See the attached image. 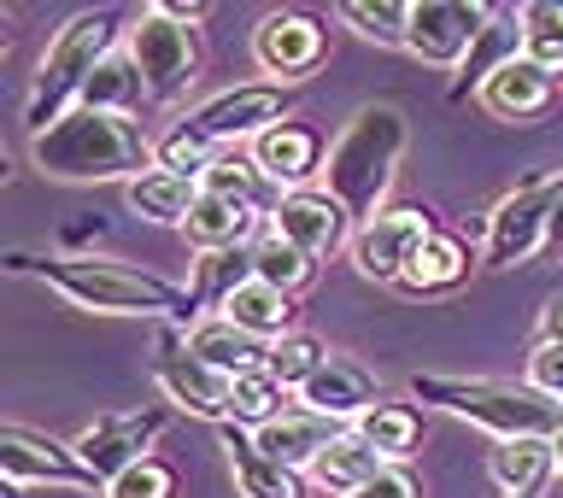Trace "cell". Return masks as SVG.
<instances>
[{
    "mask_svg": "<svg viewBox=\"0 0 563 498\" xmlns=\"http://www.w3.org/2000/svg\"><path fill=\"white\" fill-rule=\"evenodd\" d=\"M12 276H42L47 288H59L70 306L106 311V317H170V323H194L200 299L176 281L135 270L123 258H35V253H7Z\"/></svg>",
    "mask_w": 563,
    "mask_h": 498,
    "instance_id": "6da1fadb",
    "label": "cell"
},
{
    "mask_svg": "<svg viewBox=\"0 0 563 498\" xmlns=\"http://www.w3.org/2000/svg\"><path fill=\"white\" fill-rule=\"evenodd\" d=\"M158 141L135 118L118 112H70L53 130L30 135V165L53 182H135L158 170Z\"/></svg>",
    "mask_w": 563,
    "mask_h": 498,
    "instance_id": "7a4b0ae2",
    "label": "cell"
},
{
    "mask_svg": "<svg viewBox=\"0 0 563 498\" xmlns=\"http://www.w3.org/2000/svg\"><path fill=\"white\" fill-rule=\"evenodd\" d=\"M405 112L399 106H358L352 123L341 130V141L329 147V165H323V193L341 200V211L352 223H369L394 188V170L405 158Z\"/></svg>",
    "mask_w": 563,
    "mask_h": 498,
    "instance_id": "3957f363",
    "label": "cell"
},
{
    "mask_svg": "<svg viewBox=\"0 0 563 498\" xmlns=\"http://www.w3.org/2000/svg\"><path fill=\"white\" fill-rule=\"evenodd\" d=\"M118 35H130L123 30V12L118 7H95V12H77L47 42L42 70H35V88L24 100V123L35 135L53 130L59 118H70L82 106V88L95 82V70L118 53Z\"/></svg>",
    "mask_w": 563,
    "mask_h": 498,
    "instance_id": "277c9868",
    "label": "cell"
},
{
    "mask_svg": "<svg viewBox=\"0 0 563 498\" xmlns=\"http://www.w3.org/2000/svg\"><path fill=\"white\" fill-rule=\"evenodd\" d=\"M417 405H434L446 417H464L499 440H558L563 434V399H545L528 381H470V376H417Z\"/></svg>",
    "mask_w": 563,
    "mask_h": 498,
    "instance_id": "5b68a950",
    "label": "cell"
},
{
    "mask_svg": "<svg viewBox=\"0 0 563 498\" xmlns=\"http://www.w3.org/2000/svg\"><path fill=\"white\" fill-rule=\"evenodd\" d=\"M123 53L141 70V88H147L153 106H176L200 77V42H194L188 24H170L165 12L141 7V18L123 35Z\"/></svg>",
    "mask_w": 563,
    "mask_h": 498,
    "instance_id": "8992f818",
    "label": "cell"
},
{
    "mask_svg": "<svg viewBox=\"0 0 563 498\" xmlns=\"http://www.w3.org/2000/svg\"><path fill=\"white\" fill-rule=\"evenodd\" d=\"M558 206H563V176H545V182H528L517 193H505V200L487 211V241H482L487 270H510V264L534 258L545 246V229H552Z\"/></svg>",
    "mask_w": 563,
    "mask_h": 498,
    "instance_id": "52a82bcc",
    "label": "cell"
},
{
    "mask_svg": "<svg viewBox=\"0 0 563 498\" xmlns=\"http://www.w3.org/2000/svg\"><path fill=\"white\" fill-rule=\"evenodd\" d=\"M294 118V88L282 82H235L223 95L200 100L188 112V123L200 130L211 147H235V141H258L264 130Z\"/></svg>",
    "mask_w": 563,
    "mask_h": 498,
    "instance_id": "ba28073f",
    "label": "cell"
},
{
    "mask_svg": "<svg viewBox=\"0 0 563 498\" xmlns=\"http://www.w3.org/2000/svg\"><path fill=\"white\" fill-rule=\"evenodd\" d=\"M434 235V211L429 206H382L369 223H358L352 235V264H358L364 281H405L411 258L429 246Z\"/></svg>",
    "mask_w": 563,
    "mask_h": 498,
    "instance_id": "9c48e42d",
    "label": "cell"
},
{
    "mask_svg": "<svg viewBox=\"0 0 563 498\" xmlns=\"http://www.w3.org/2000/svg\"><path fill=\"white\" fill-rule=\"evenodd\" d=\"M499 7H482V0H411V24H405V47L417 53L422 65H457L475 53L482 30L493 24Z\"/></svg>",
    "mask_w": 563,
    "mask_h": 498,
    "instance_id": "30bf717a",
    "label": "cell"
},
{
    "mask_svg": "<svg viewBox=\"0 0 563 498\" xmlns=\"http://www.w3.org/2000/svg\"><path fill=\"white\" fill-rule=\"evenodd\" d=\"M253 59H258L264 77L282 82V88L306 82L311 70L329 59V30H323V18H317V12H299V7L271 12V18L253 30Z\"/></svg>",
    "mask_w": 563,
    "mask_h": 498,
    "instance_id": "8fae6325",
    "label": "cell"
},
{
    "mask_svg": "<svg viewBox=\"0 0 563 498\" xmlns=\"http://www.w3.org/2000/svg\"><path fill=\"white\" fill-rule=\"evenodd\" d=\"M170 429L165 405H147V411H123V417H100L95 429L77 440V457L95 475V487H112L123 469H135L141 457H153V440Z\"/></svg>",
    "mask_w": 563,
    "mask_h": 498,
    "instance_id": "7c38bea8",
    "label": "cell"
},
{
    "mask_svg": "<svg viewBox=\"0 0 563 498\" xmlns=\"http://www.w3.org/2000/svg\"><path fill=\"white\" fill-rule=\"evenodd\" d=\"M0 475L24 487H95V475L77 457V446L53 434H35L24 422H7L0 429Z\"/></svg>",
    "mask_w": 563,
    "mask_h": 498,
    "instance_id": "4fadbf2b",
    "label": "cell"
},
{
    "mask_svg": "<svg viewBox=\"0 0 563 498\" xmlns=\"http://www.w3.org/2000/svg\"><path fill=\"white\" fill-rule=\"evenodd\" d=\"M153 381L165 387L170 405H183L188 417H206V422H229V376H218L211 364H200L188 352L183 334L165 329V341H158V358H153Z\"/></svg>",
    "mask_w": 563,
    "mask_h": 498,
    "instance_id": "5bb4252c",
    "label": "cell"
},
{
    "mask_svg": "<svg viewBox=\"0 0 563 498\" xmlns=\"http://www.w3.org/2000/svg\"><path fill=\"white\" fill-rule=\"evenodd\" d=\"M271 235L294 241L299 253H311V258H329V253H341V246H352L358 223H352L341 211V200H329L323 188H299V193H288V200L276 206Z\"/></svg>",
    "mask_w": 563,
    "mask_h": 498,
    "instance_id": "9a60e30c",
    "label": "cell"
},
{
    "mask_svg": "<svg viewBox=\"0 0 563 498\" xmlns=\"http://www.w3.org/2000/svg\"><path fill=\"white\" fill-rule=\"evenodd\" d=\"M253 158H258V170L271 176L276 188L299 193L311 176H323L329 147H323V135H317L306 118H288V123H276V130H264L253 141Z\"/></svg>",
    "mask_w": 563,
    "mask_h": 498,
    "instance_id": "2e32d148",
    "label": "cell"
},
{
    "mask_svg": "<svg viewBox=\"0 0 563 498\" xmlns=\"http://www.w3.org/2000/svg\"><path fill=\"white\" fill-rule=\"evenodd\" d=\"M299 405H311V411L329 417V422H358L364 411L382 405V381L369 376L358 358H341V352H334V358L299 387Z\"/></svg>",
    "mask_w": 563,
    "mask_h": 498,
    "instance_id": "e0dca14e",
    "label": "cell"
},
{
    "mask_svg": "<svg viewBox=\"0 0 563 498\" xmlns=\"http://www.w3.org/2000/svg\"><path fill=\"white\" fill-rule=\"evenodd\" d=\"M475 100H482L499 123H534L558 106V77L534 59H510Z\"/></svg>",
    "mask_w": 563,
    "mask_h": 498,
    "instance_id": "ac0fdd59",
    "label": "cell"
},
{
    "mask_svg": "<svg viewBox=\"0 0 563 498\" xmlns=\"http://www.w3.org/2000/svg\"><path fill=\"white\" fill-rule=\"evenodd\" d=\"M223 434V457H229V475H235L241 498H306L294 469H282L271 452L258 446L253 429H235V422H218Z\"/></svg>",
    "mask_w": 563,
    "mask_h": 498,
    "instance_id": "d6986e66",
    "label": "cell"
},
{
    "mask_svg": "<svg viewBox=\"0 0 563 498\" xmlns=\"http://www.w3.org/2000/svg\"><path fill=\"white\" fill-rule=\"evenodd\" d=\"M341 434H346L341 422L317 417L311 405H288V411H282V417L271 422V429H258V446L271 452L282 469H294V475H299V469H311L317 457H323Z\"/></svg>",
    "mask_w": 563,
    "mask_h": 498,
    "instance_id": "ffe728a7",
    "label": "cell"
},
{
    "mask_svg": "<svg viewBox=\"0 0 563 498\" xmlns=\"http://www.w3.org/2000/svg\"><path fill=\"white\" fill-rule=\"evenodd\" d=\"M475 270V253H470V241L464 235H452V229H434L429 246L411 258V270H405L399 281V294H411V299H440V294H457L470 281Z\"/></svg>",
    "mask_w": 563,
    "mask_h": 498,
    "instance_id": "44dd1931",
    "label": "cell"
},
{
    "mask_svg": "<svg viewBox=\"0 0 563 498\" xmlns=\"http://www.w3.org/2000/svg\"><path fill=\"white\" fill-rule=\"evenodd\" d=\"M510 59H522V7H499V12H493V24L482 30V42H475V53L464 59V70H457L452 100L482 95V88L499 77Z\"/></svg>",
    "mask_w": 563,
    "mask_h": 498,
    "instance_id": "7402d4cb",
    "label": "cell"
},
{
    "mask_svg": "<svg viewBox=\"0 0 563 498\" xmlns=\"http://www.w3.org/2000/svg\"><path fill=\"white\" fill-rule=\"evenodd\" d=\"M188 352H194L200 364H211L218 376H229V381H235V376H253V369L271 364V346L253 341L246 329H235L229 317H206V323H194V329H188Z\"/></svg>",
    "mask_w": 563,
    "mask_h": 498,
    "instance_id": "603a6c76",
    "label": "cell"
},
{
    "mask_svg": "<svg viewBox=\"0 0 563 498\" xmlns=\"http://www.w3.org/2000/svg\"><path fill=\"white\" fill-rule=\"evenodd\" d=\"M206 193H218V200H229V206H241V211H253V218H264L271 223L276 218V206L288 200V188H276L271 176L258 170V158L253 153H223L218 165L206 170V182H200Z\"/></svg>",
    "mask_w": 563,
    "mask_h": 498,
    "instance_id": "cb8c5ba5",
    "label": "cell"
},
{
    "mask_svg": "<svg viewBox=\"0 0 563 498\" xmlns=\"http://www.w3.org/2000/svg\"><path fill=\"white\" fill-rule=\"evenodd\" d=\"M218 317H229L235 329H246L253 341H264V346H276V341H288L294 334V294H282V288H271V281H246V288H235L223 299V311Z\"/></svg>",
    "mask_w": 563,
    "mask_h": 498,
    "instance_id": "d4e9b609",
    "label": "cell"
},
{
    "mask_svg": "<svg viewBox=\"0 0 563 498\" xmlns=\"http://www.w3.org/2000/svg\"><path fill=\"white\" fill-rule=\"evenodd\" d=\"M387 469V457L369 446V440L358 434V429H346L341 440H334V446L317 457V464L306 469L317 487H323L329 498H352V493H364L369 482H376V475Z\"/></svg>",
    "mask_w": 563,
    "mask_h": 498,
    "instance_id": "484cf974",
    "label": "cell"
},
{
    "mask_svg": "<svg viewBox=\"0 0 563 498\" xmlns=\"http://www.w3.org/2000/svg\"><path fill=\"white\" fill-rule=\"evenodd\" d=\"M552 469H558L552 440H499V446L487 452V475L505 498H534Z\"/></svg>",
    "mask_w": 563,
    "mask_h": 498,
    "instance_id": "4316f807",
    "label": "cell"
},
{
    "mask_svg": "<svg viewBox=\"0 0 563 498\" xmlns=\"http://www.w3.org/2000/svg\"><path fill=\"white\" fill-rule=\"evenodd\" d=\"M258 223L264 218H253V211H241V206H229V200H218V193L200 188V200H194L183 229H188V241L200 246V253H235V246L253 241Z\"/></svg>",
    "mask_w": 563,
    "mask_h": 498,
    "instance_id": "83f0119b",
    "label": "cell"
},
{
    "mask_svg": "<svg viewBox=\"0 0 563 498\" xmlns=\"http://www.w3.org/2000/svg\"><path fill=\"white\" fill-rule=\"evenodd\" d=\"M123 200H130V211L147 223H188L194 200H200V182H188V176H176V170H147L123 188Z\"/></svg>",
    "mask_w": 563,
    "mask_h": 498,
    "instance_id": "f1b7e54d",
    "label": "cell"
},
{
    "mask_svg": "<svg viewBox=\"0 0 563 498\" xmlns=\"http://www.w3.org/2000/svg\"><path fill=\"white\" fill-rule=\"evenodd\" d=\"M352 429H358L369 446L387 457V464H405V457L422 446V411H417V405H405V399H382L376 411H364Z\"/></svg>",
    "mask_w": 563,
    "mask_h": 498,
    "instance_id": "f546056e",
    "label": "cell"
},
{
    "mask_svg": "<svg viewBox=\"0 0 563 498\" xmlns=\"http://www.w3.org/2000/svg\"><path fill=\"white\" fill-rule=\"evenodd\" d=\"M288 411V387H282L271 369H253V376H235V387H229V422L235 429H271V422Z\"/></svg>",
    "mask_w": 563,
    "mask_h": 498,
    "instance_id": "4dcf8cb0",
    "label": "cell"
},
{
    "mask_svg": "<svg viewBox=\"0 0 563 498\" xmlns=\"http://www.w3.org/2000/svg\"><path fill=\"white\" fill-rule=\"evenodd\" d=\"M135 100H147V88H141V70L130 53H112L100 70H95V82L82 88V112H118V118H130L135 112Z\"/></svg>",
    "mask_w": 563,
    "mask_h": 498,
    "instance_id": "1f68e13d",
    "label": "cell"
},
{
    "mask_svg": "<svg viewBox=\"0 0 563 498\" xmlns=\"http://www.w3.org/2000/svg\"><path fill=\"white\" fill-rule=\"evenodd\" d=\"M253 276L271 281V288H282V294H306L311 281H317V258L299 253V246L282 241V235H264L253 246Z\"/></svg>",
    "mask_w": 563,
    "mask_h": 498,
    "instance_id": "d6a6232c",
    "label": "cell"
},
{
    "mask_svg": "<svg viewBox=\"0 0 563 498\" xmlns=\"http://www.w3.org/2000/svg\"><path fill=\"white\" fill-rule=\"evenodd\" d=\"M522 59L563 77V7L558 0H528L522 7Z\"/></svg>",
    "mask_w": 563,
    "mask_h": 498,
    "instance_id": "836d02e7",
    "label": "cell"
},
{
    "mask_svg": "<svg viewBox=\"0 0 563 498\" xmlns=\"http://www.w3.org/2000/svg\"><path fill=\"white\" fill-rule=\"evenodd\" d=\"M341 24H352L364 42H376V47H405L411 7H405V0H341Z\"/></svg>",
    "mask_w": 563,
    "mask_h": 498,
    "instance_id": "e575fe53",
    "label": "cell"
},
{
    "mask_svg": "<svg viewBox=\"0 0 563 498\" xmlns=\"http://www.w3.org/2000/svg\"><path fill=\"white\" fill-rule=\"evenodd\" d=\"M223 158V147H211V141L194 130V123H170V135H158V170H176L188 176V182H206V170Z\"/></svg>",
    "mask_w": 563,
    "mask_h": 498,
    "instance_id": "d590c367",
    "label": "cell"
},
{
    "mask_svg": "<svg viewBox=\"0 0 563 498\" xmlns=\"http://www.w3.org/2000/svg\"><path fill=\"white\" fill-rule=\"evenodd\" d=\"M329 358H334V352H329L323 341H317V334L294 329L288 341H276V346H271V364H264V369H271V376H276L282 387H288V394H299V387H306V381H311Z\"/></svg>",
    "mask_w": 563,
    "mask_h": 498,
    "instance_id": "8d00e7d4",
    "label": "cell"
},
{
    "mask_svg": "<svg viewBox=\"0 0 563 498\" xmlns=\"http://www.w3.org/2000/svg\"><path fill=\"white\" fill-rule=\"evenodd\" d=\"M253 281V253H200V264H194V299H211V306L223 311V299L235 294V288H246Z\"/></svg>",
    "mask_w": 563,
    "mask_h": 498,
    "instance_id": "74e56055",
    "label": "cell"
},
{
    "mask_svg": "<svg viewBox=\"0 0 563 498\" xmlns=\"http://www.w3.org/2000/svg\"><path fill=\"white\" fill-rule=\"evenodd\" d=\"M106 498H183V475H176L165 457H141L135 469H123Z\"/></svg>",
    "mask_w": 563,
    "mask_h": 498,
    "instance_id": "f35d334b",
    "label": "cell"
},
{
    "mask_svg": "<svg viewBox=\"0 0 563 498\" xmlns=\"http://www.w3.org/2000/svg\"><path fill=\"white\" fill-rule=\"evenodd\" d=\"M528 387H540L545 399H563V346H534V358H528Z\"/></svg>",
    "mask_w": 563,
    "mask_h": 498,
    "instance_id": "ab89813d",
    "label": "cell"
},
{
    "mask_svg": "<svg viewBox=\"0 0 563 498\" xmlns=\"http://www.w3.org/2000/svg\"><path fill=\"white\" fill-rule=\"evenodd\" d=\"M352 498H422V482L405 464H387L376 482H369L364 493H352Z\"/></svg>",
    "mask_w": 563,
    "mask_h": 498,
    "instance_id": "60d3db41",
    "label": "cell"
},
{
    "mask_svg": "<svg viewBox=\"0 0 563 498\" xmlns=\"http://www.w3.org/2000/svg\"><path fill=\"white\" fill-rule=\"evenodd\" d=\"M153 12H165L170 24H188V30L206 18V7H200V0H153Z\"/></svg>",
    "mask_w": 563,
    "mask_h": 498,
    "instance_id": "b9f144b4",
    "label": "cell"
},
{
    "mask_svg": "<svg viewBox=\"0 0 563 498\" xmlns=\"http://www.w3.org/2000/svg\"><path fill=\"white\" fill-rule=\"evenodd\" d=\"M540 341H545V346H563V294L545 299V311H540Z\"/></svg>",
    "mask_w": 563,
    "mask_h": 498,
    "instance_id": "7bdbcfd3",
    "label": "cell"
},
{
    "mask_svg": "<svg viewBox=\"0 0 563 498\" xmlns=\"http://www.w3.org/2000/svg\"><path fill=\"white\" fill-rule=\"evenodd\" d=\"M540 258H563V206L552 211V229H545V246H540Z\"/></svg>",
    "mask_w": 563,
    "mask_h": 498,
    "instance_id": "ee69618b",
    "label": "cell"
},
{
    "mask_svg": "<svg viewBox=\"0 0 563 498\" xmlns=\"http://www.w3.org/2000/svg\"><path fill=\"white\" fill-rule=\"evenodd\" d=\"M7 498H30V487L24 482H7Z\"/></svg>",
    "mask_w": 563,
    "mask_h": 498,
    "instance_id": "f6af8a7d",
    "label": "cell"
},
{
    "mask_svg": "<svg viewBox=\"0 0 563 498\" xmlns=\"http://www.w3.org/2000/svg\"><path fill=\"white\" fill-rule=\"evenodd\" d=\"M552 452H558V475H563V434L552 440Z\"/></svg>",
    "mask_w": 563,
    "mask_h": 498,
    "instance_id": "bcb514c9",
    "label": "cell"
}]
</instances>
